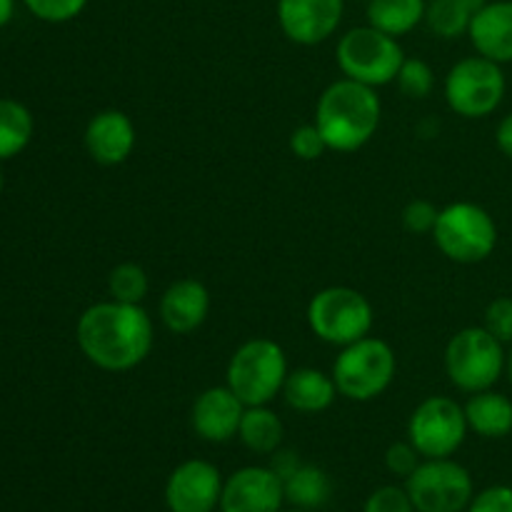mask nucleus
Here are the masks:
<instances>
[{
  "instance_id": "1",
  "label": "nucleus",
  "mask_w": 512,
  "mask_h": 512,
  "mask_svg": "<svg viewBox=\"0 0 512 512\" xmlns=\"http://www.w3.org/2000/svg\"><path fill=\"white\" fill-rule=\"evenodd\" d=\"M78 348L105 373H128L145 363L155 345L153 318L143 305L103 300L83 310L75 328Z\"/></svg>"
},
{
  "instance_id": "2",
  "label": "nucleus",
  "mask_w": 512,
  "mask_h": 512,
  "mask_svg": "<svg viewBox=\"0 0 512 512\" xmlns=\"http://www.w3.org/2000/svg\"><path fill=\"white\" fill-rule=\"evenodd\" d=\"M380 95L375 88L340 78L323 90L315 105V120L328 150L355 153L375 138L380 128Z\"/></svg>"
},
{
  "instance_id": "3",
  "label": "nucleus",
  "mask_w": 512,
  "mask_h": 512,
  "mask_svg": "<svg viewBox=\"0 0 512 512\" xmlns=\"http://www.w3.org/2000/svg\"><path fill=\"white\" fill-rule=\"evenodd\" d=\"M288 355L270 338L245 340L228 360L225 385L245 405H270L288 380Z\"/></svg>"
},
{
  "instance_id": "4",
  "label": "nucleus",
  "mask_w": 512,
  "mask_h": 512,
  "mask_svg": "<svg viewBox=\"0 0 512 512\" xmlns=\"http://www.w3.org/2000/svg\"><path fill=\"white\" fill-rule=\"evenodd\" d=\"M443 363L450 383L463 393L473 395L498 385L508 365V353H505V345L483 325H473V328L458 330L448 340Z\"/></svg>"
},
{
  "instance_id": "5",
  "label": "nucleus",
  "mask_w": 512,
  "mask_h": 512,
  "mask_svg": "<svg viewBox=\"0 0 512 512\" xmlns=\"http://www.w3.org/2000/svg\"><path fill=\"white\" fill-rule=\"evenodd\" d=\"M433 240L440 253L453 263H483L498 248V223L483 205L458 200L440 208Z\"/></svg>"
},
{
  "instance_id": "6",
  "label": "nucleus",
  "mask_w": 512,
  "mask_h": 512,
  "mask_svg": "<svg viewBox=\"0 0 512 512\" xmlns=\"http://www.w3.org/2000/svg\"><path fill=\"white\" fill-rule=\"evenodd\" d=\"M398 373V358L390 343L368 338L340 348V355L333 363V380L338 393L353 403H370L380 398L393 385Z\"/></svg>"
},
{
  "instance_id": "7",
  "label": "nucleus",
  "mask_w": 512,
  "mask_h": 512,
  "mask_svg": "<svg viewBox=\"0 0 512 512\" xmlns=\"http://www.w3.org/2000/svg\"><path fill=\"white\" fill-rule=\"evenodd\" d=\"M375 323L373 303L360 290L330 285L318 290L308 303V325L323 343L345 348L368 338Z\"/></svg>"
},
{
  "instance_id": "8",
  "label": "nucleus",
  "mask_w": 512,
  "mask_h": 512,
  "mask_svg": "<svg viewBox=\"0 0 512 512\" xmlns=\"http://www.w3.org/2000/svg\"><path fill=\"white\" fill-rule=\"evenodd\" d=\"M335 58H338L343 78L370 85V88H383V85L395 83L405 53L398 38L373 25H360L338 40Z\"/></svg>"
},
{
  "instance_id": "9",
  "label": "nucleus",
  "mask_w": 512,
  "mask_h": 512,
  "mask_svg": "<svg viewBox=\"0 0 512 512\" xmlns=\"http://www.w3.org/2000/svg\"><path fill=\"white\" fill-rule=\"evenodd\" d=\"M445 103L465 120H480L493 115L508 93L503 65L483 55L458 60L445 75Z\"/></svg>"
},
{
  "instance_id": "10",
  "label": "nucleus",
  "mask_w": 512,
  "mask_h": 512,
  "mask_svg": "<svg viewBox=\"0 0 512 512\" xmlns=\"http://www.w3.org/2000/svg\"><path fill=\"white\" fill-rule=\"evenodd\" d=\"M465 408L448 395H430L408 420V440L423 460L453 458L468 438Z\"/></svg>"
},
{
  "instance_id": "11",
  "label": "nucleus",
  "mask_w": 512,
  "mask_h": 512,
  "mask_svg": "<svg viewBox=\"0 0 512 512\" xmlns=\"http://www.w3.org/2000/svg\"><path fill=\"white\" fill-rule=\"evenodd\" d=\"M415 512H465L475 498L473 475L453 458L423 460L405 480Z\"/></svg>"
},
{
  "instance_id": "12",
  "label": "nucleus",
  "mask_w": 512,
  "mask_h": 512,
  "mask_svg": "<svg viewBox=\"0 0 512 512\" xmlns=\"http://www.w3.org/2000/svg\"><path fill=\"white\" fill-rule=\"evenodd\" d=\"M223 473L210 460H185L165 480V508L170 512H215L223 495Z\"/></svg>"
},
{
  "instance_id": "13",
  "label": "nucleus",
  "mask_w": 512,
  "mask_h": 512,
  "mask_svg": "<svg viewBox=\"0 0 512 512\" xmlns=\"http://www.w3.org/2000/svg\"><path fill=\"white\" fill-rule=\"evenodd\" d=\"M285 485L273 468L248 465L225 480L220 512H283Z\"/></svg>"
},
{
  "instance_id": "14",
  "label": "nucleus",
  "mask_w": 512,
  "mask_h": 512,
  "mask_svg": "<svg viewBox=\"0 0 512 512\" xmlns=\"http://www.w3.org/2000/svg\"><path fill=\"white\" fill-rule=\"evenodd\" d=\"M345 0H278V23L295 45H320L330 40L343 20Z\"/></svg>"
},
{
  "instance_id": "15",
  "label": "nucleus",
  "mask_w": 512,
  "mask_h": 512,
  "mask_svg": "<svg viewBox=\"0 0 512 512\" xmlns=\"http://www.w3.org/2000/svg\"><path fill=\"white\" fill-rule=\"evenodd\" d=\"M245 408L248 405L228 385H213L195 398L193 410H190V425L205 443H228V440L238 438Z\"/></svg>"
},
{
  "instance_id": "16",
  "label": "nucleus",
  "mask_w": 512,
  "mask_h": 512,
  "mask_svg": "<svg viewBox=\"0 0 512 512\" xmlns=\"http://www.w3.org/2000/svg\"><path fill=\"white\" fill-rule=\"evenodd\" d=\"M83 143L95 163L113 168V165H123L133 155L138 133H135V123L128 113L108 108L90 118V123L85 125Z\"/></svg>"
},
{
  "instance_id": "17",
  "label": "nucleus",
  "mask_w": 512,
  "mask_h": 512,
  "mask_svg": "<svg viewBox=\"0 0 512 512\" xmlns=\"http://www.w3.org/2000/svg\"><path fill=\"white\" fill-rule=\"evenodd\" d=\"M210 293L200 280L183 278L168 285L160 298V323L173 335H190L208 320Z\"/></svg>"
},
{
  "instance_id": "18",
  "label": "nucleus",
  "mask_w": 512,
  "mask_h": 512,
  "mask_svg": "<svg viewBox=\"0 0 512 512\" xmlns=\"http://www.w3.org/2000/svg\"><path fill=\"white\" fill-rule=\"evenodd\" d=\"M468 38L483 58L500 65L512 63V0H488L473 15Z\"/></svg>"
},
{
  "instance_id": "19",
  "label": "nucleus",
  "mask_w": 512,
  "mask_h": 512,
  "mask_svg": "<svg viewBox=\"0 0 512 512\" xmlns=\"http://www.w3.org/2000/svg\"><path fill=\"white\" fill-rule=\"evenodd\" d=\"M280 395L285 398L288 408L303 415H318L325 413L340 393L333 373H323L318 368H298L290 370Z\"/></svg>"
},
{
  "instance_id": "20",
  "label": "nucleus",
  "mask_w": 512,
  "mask_h": 512,
  "mask_svg": "<svg viewBox=\"0 0 512 512\" xmlns=\"http://www.w3.org/2000/svg\"><path fill=\"white\" fill-rule=\"evenodd\" d=\"M463 408L468 428L480 438L500 440L512 433V400L508 395L493 388L483 390V393L470 395Z\"/></svg>"
},
{
  "instance_id": "21",
  "label": "nucleus",
  "mask_w": 512,
  "mask_h": 512,
  "mask_svg": "<svg viewBox=\"0 0 512 512\" xmlns=\"http://www.w3.org/2000/svg\"><path fill=\"white\" fill-rule=\"evenodd\" d=\"M283 420L268 405H248L240 420L238 438L250 453L273 455L283 445Z\"/></svg>"
},
{
  "instance_id": "22",
  "label": "nucleus",
  "mask_w": 512,
  "mask_h": 512,
  "mask_svg": "<svg viewBox=\"0 0 512 512\" xmlns=\"http://www.w3.org/2000/svg\"><path fill=\"white\" fill-rule=\"evenodd\" d=\"M285 485V503H290L298 510L315 512L325 508L333 495V483H330V475L323 468L310 463H300V468L295 470L290 478L283 480Z\"/></svg>"
},
{
  "instance_id": "23",
  "label": "nucleus",
  "mask_w": 512,
  "mask_h": 512,
  "mask_svg": "<svg viewBox=\"0 0 512 512\" xmlns=\"http://www.w3.org/2000/svg\"><path fill=\"white\" fill-rule=\"evenodd\" d=\"M428 0H368V25L400 38L425 23Z\"/></svg>"
},
{
  "instance_id": "24",
  "label": "nucleus",
  "mask_w": 512,
  "mask_h": 512,
  "mask_svg": "<svg viewBox=\"0 0 512 512\" xmlns=\"http://www.w3.org/2000/svg\"><path fill=\"white\" fill-rule=\"evenodd\" d=\"M485 3L488 0H430L425 8V25L438 38H460V35H468L473 15Z\"/></svg>"
},
{
  "instance_id": "25",
  "label": "nucleus",
  "mask_w": 512,
  "mask_h": 512,
  "mask_svg": "<svg viewBox=\"0 0 512 512\" xmlns=\"http://www.w3.org/2000/svg\"><path fill=\"white\" fill-rule=\"evenodd\" d=\"M33 115L23 103L0 98V160L15 158L33 140Z\"/></svg>"
},
{
  "instance_id": "26",
  "label": "nucleus",
  "mask_w": 512,
  "mask_h": 512,
  "mask_svg": "<svg viewBox=\"0 0 512 512\" xmlns=\"http://www.w3.org/2000/svg\"><path fill=\"white\" fill-rule=\"evenodd\" d=\"M150 280L143 265L138 263H120L110 270L108 275V295L118 303L140 305L148 298Z\"/></svg>"
},
{
  "instance_id": "27",
  "label": "nucleus",
  "mask_w": 512,
  "mask_h": 512,
  "mask_svg": "<svg viewBox=\"0 0 512 512\" xmlns=\"http://www.w3.org/2000/svg\"><path fill=\"white\" fill-rule=\"evenodd\" d=\"M398 88L403 95L413 100H425L435 90V73L425 60L420 58H405L395 78Z\"/></svg>"
},
{
  "instance_id": "28",
  "label": "nucleus",
  "mask_w": 512,
  "mask_h": 512,
  "mask_svg": "<svg viewBox=\"0 0 512 512\" xmlns=\"http://www.w3.org/2000/svg\"><path fill=\"white\" fill-rule=\"evenodd\" d=\"M288 148L298 160L313 163V160L323 158L325 150H328V143H325V138H323V133L318 130V125L305 123V125H298V128L290 133Z\"/></svg>"
},
{
  "instance_id": "29",
  "label": "nucleus",
  "mask_w": 512,
  "mask_h": 512,
  "mask_svg": "<svg viewBox=\"0 0 512 512\" xmlns=\"http://www.w3.org/2000/svg\"><path fill=\"white\" fill-rule=\"evenodd\" d=\"M30 13L45 23H68L85 10L88 0H23Z\"/></svg>"
},
{
  "instance_id": "30",
  "label": "nucleus",
  "mask_w": 512,
  "mask_h": 512,
  "mask_svg": "<svg viewBox=\"0 0 512 512\" xmlns=\"http://www.w3.org/2000/svg\"><path fill=\"white\" fill-rule=\"evenodd\" d=\"M483 328L500 340L503 345H512V298L500 295L490 300L483 315Z\"/></svg>"
},
{
  "instance_id": "31",
  "label": "nucleus",
  "mask_w": 512,
  "mask_h": 512,
  "mask_svg": "<svg viewBox=\"0 0 512 512\" xmlns=\"http://www.w3.org/2000/svg\"><path fill=\"white\" fill-rule=\"evenodd\" d=\"M363 512H415V505L405 488H400V485H383V488L373 490L368 495Z\"/></svg>"
},
{
  "instance_id": "32",
  "label": "nucleus",
  "mask_w": 512,
  "mask_h": 512,
  "mask_svg": "<svg viewBox=\"0 0 512 512\" xmlns=\"http://www.w3.org/2000/svg\"><path fill=\"white\" fill-rule=\"evenodd\" d=\"M420 463H423V455L415 450V445L410 440H398V443H393L385 450V468L395 478L408 480L418 470Z\"/></svg>"
},
{
  "instance_id": "33",
  "label": "nucleus",
  "mask_w": 512,
  "mask_h": 512,
  "mask_svg": "<svg viewBox=\"0 0 512 512\" xmlns=\"http://www.w3.org/2000/svg\"><path fill=\"white\" fill-rule=\"evenodd\" d=\"M438 213H440V210L435 208L430 200L415 198V200H410L408 205H405L400 220H403V228L408 230V233H413V235L430 233V235H433L435 223H438Z\"/></svg>"
},
{
  "instance_id": "34",
  "label": "nucleus",
  "mask_w": 512,
  "mask_h": 512,
  "mask_svg": "<svg viewBox=\"0 0 512 512\" xmlns=\"http://www.w3.org/2000/svg\"><path fill=\"white\" fill-rule=\"evenodd\" d=\"M465 512H512V488L510 485H490L480 490L470 500Z\"/></svg>"
},
{
  "instance_id": "35",
  "label": "nucleus",
  "mask_w": 512,
  "mask_h": 512,
  "mask_svg": "<svg viewBox=\"0 0 512 512\" xmlns=\"http://www.w3.org/2000/svg\"><path fill=\"white\" fill-rule=\"evenodd\" d=\"M270 468H273L275 473L280 475V480L290 478V475H293L295 470L300 468L298 453H293V450L278 448L273 455H270Z\"/></svg>"
},
{
  "instance_id": "36",
  "label": "nucleus",
  "mask_w": 512,
  "mask_h": 512,
  "mask_svg": "<svg viewBox=\"0 0 512 512\" xmlns=\"http://www.w3.org/2000/svg\"><path fill=\"white\" fill-rule=\"evenodd\" d=\"M495 143H498L500 153L508 155L512 160V113L505 115L498 123V130H495Z\"/></svg>"
},
{
  "instance_id": "37",
  "label": "nucleus",
  "mask_w": 512,
  "mask_h": 512,
  "mask_svg": "<svg viewBox=\"0 0 512 512\" xmlns=\"http://www.w3.org/2000/svg\"><path fill=\"white\" fill-rule=\"evenodd\" d=\"M13 13H15V0H0V28L13 20Z\"/></svg>"
},
{
  "instance_id": "38",
  "label": "nucleus",
  "mask_w": 512,
  "mask_h": 512,
  "mask_svg": "<svg viewBox=\"0 0 512 512\" xmlns=\"http://www.w3.org/2000/svg\"><path fill=\"white\" fill-rule=\"evenodd\" d=\"M505 373H508V380H510V385H512V348H510V353H508V365H505Z\"/></svg>"
},
{
  "instance_id": "39",
  "label": "nucleus",
  "mask_w": 512,
  "mask_h": 512,
  "mask_svg": "<svg viewBox=\"0 0 512 512\" xmlns=\"http://www.w3.org/2000/svg\"><path fill=\"white\" fill-rule=\"evenodd\" d=\"M285 512H308V510H298V508H293V510H285Z\"/></svg>"
},
{
  "instance_id": "40",
  "label": "nucleus",
  "mask_w": 512,
  "mask_h": 512,
  "mask_svg": "<svg viewBox=\"0 0 512 512\" xmlns=\"http://www.w3.org/2000/svg\"><path fill=\"white\" fill-rule=\"evenodd\" d=\"M0 193H3V175H0Z\"/></svg>"
}]
</instances>
